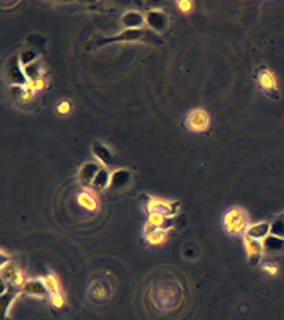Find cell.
Instances as JSON below:
<instances>
[{"instance_id": "6da1fadb", "label": "cell", "mask_w": 284, "mask_h": 320, "mask_svg": "<svg viewBox=\"0 0 284 320\" xmlns=\"http://www.w3.org/2000/svg\"><path fill=\"white\" fill-rule=\"evenodd\" d=\"M250 225L248 215L242 207H231L223 217V228L231 236H243Z\"/></svg>"}, {"instance_id": "7a4b0ae2", "label": "cell", "mask_w": 284, "mask_h": 320, "mask_svg": "<svg viewBox=\"0 0 284 320\" xmlns=\"http://www.w3.org/2000/svg\"><path fill=\"white\" fill-rule=\"evenodd\" d=\"M185 126L192 132H206L210 127V115L204 108H193L185 118Z\"/></svg>"}, {"instance_id": "3957f363", "label": "cell", "mask_w": 284, "mask_h": 320, "mask_svg": "<svg viewBox=\"0 0 284 320\" xmlns=\"http://www.w3.org/2000/svg\"><path fill=\"white\" fill-rule=\"evenodd\" d=\"M148 211L149 212H159L163 213L165 217L173 218L178 213V204L168 199H160V198H151L148 201Z\"/></svg>"}, {"instance_id": "277c9868", "label": "cell", "mask_w": 284, "mask_h": 320, "mask_svg": "<svg viewBox=\"0 0 284 320\" xmlns=\"http://www.w3.org/2000/svg\"><path fill=\"white\" fill-rule=\"evenodd\" d=\"M146 35H149V31L145 28H124L121 33H118L113 38L101 39L99 44H107V43H121V41H138L143 39Z\"/></svg>"}, {"instance_id": "5b68a950", "label": "cell", "mask_w": 284, "mask_h": 320, "mask_svg": "<svg viewBox=\"0 0 284 320\" xmlns=\"http://www.w3.org/2000/svg\"><path fill=\"white\" fill-rule=\"evenodd\" d=\"M6 77L16 86H26L27 82H28L27 77H26V73H24V66L21 65L19 58H14V60H11L10 63H8Z\"/></svg>"}, {"instance_id": "8992f818", "label": "cell", "mask_w": 284, "mask_h": 320, "mask_svg": "<svg viewBox=\"0 0 284 320\" xmlns=\"http://www.w3.org/2000/svg\"><path fill=\"white\" fill-rule=\"evenodd\" d=\"M145 19L149 28H153L157 33H162V31L167 30L168 27V18L167 14L160 10H151L145 14Z\"/></svg>"}, {"instance_id": "52a82bcc", "label": "cell", "mask_w": 284, "mask_h": 320, "mask_svg": "<svg viewBox=\"0 0 284 320\" xmlns=\"http://www.w3.org/2000/svg\"><path fill=\"white\" fill-rule=\"evenodd\" d=\"M22 292L28 293L31 297H38V298H47L51 295L47 286L44 284L43 279H27L22 286Z\"/></svg>"}, {"instance_id": "ba28073f", "label": "cell", "mask_w": 284, "mask_h": 320, "mask_svg": "<svg viewBox=\"0 0 284 320\" xmlns=\"http://www.w3.org/2000/svg\"><path fill=\"white\" fill-rule=\"evenodd\" d=\"M270 236V223L269 221H262V223H253V225H248L243 239H251V240H262Z\"/></svg>"}, {"instance_id": "9c48e42d", "label": "cell", "mask_w": 284, "mask_h": 320, "mask_svg": "<svg viewBox=\"0 0 284 320\" xmlns=\"http://www.w3.org/2000/svg\"><path fill=\"white\" fill-rule=\"evenodd\" d=\"M102 166H99V163H94V162H88L85 163L80 170H78V182L82 184L83 187H91V184L96 178V174L99 173Z\"/></svg>"}, {"instance_id": "30bf717a", "label": "cell", "mask_w": 284, "mask_h": 320, "mask_svg": "<svg viewBox=\"0 0 284 320\" xmlns=\"http://www.w3.org/2000/svg\"><path fill=\"white\" fill-rule=\"evenodd\" d=\"M110 179H112V171H108V168L102 166L99 170V173L96 174V178H94L90 188L94 191V193L104 191V190H107L110 187Z\"/></svg>"}, {"instance_id": "8fae6325", "label": "cell", "mask_w": 284, "mask_h": 320, "mask_svg": "<svg viewBox=\"0 0 284 320\" xmlns=\"http://www.w3.org/2000/svg\"><path fill=\"white\" fill-rule=\"evenodd\" d=\"M121 24L124 28H143L146 19L140 11H128L121 18Z\"/></svg>"}, {"instance_id": "7c38bea8", "label": "cell", "mask_w": 284, "mask_h": 320, "mask_svg": "<svg viewBox=\"0 0 284 320\" xmlns=\"http://www.w3.org/2000/svg\"><path fill=\"white\" fill-rule=\"evenodd\" d=\"M130 171L128 170H116L112 173V179H110V190H123L124 187H128V184L130 182Z\"/></svg>"}, {"instance_id": "4fadbf2b", "label": "cell", "mask_w": 284, "mask_h": 320, "mask_svg": "<svg viewBox=\"0 0 284 320\" xmlns=\"http://www.w3.org/2000/svg\"><path fill=\"white\" fill-rule=\"evenodd\" d=\"M91 151H93V156L99 160V163L104 165V168H108L110 165H112V160H113L112 151H110L107 146L102 145V143H94Z\"/></svg>"}, {"instance_id": "5bb4252c", "label": "cell", "mask_w": 284, "mask_h": 320, "mask_svg": "<svg viewBox=\"0 0 284 320\" xmlns=\"http://www.w3.org/2000/svg\"><path fill=\"white\" fill-rule=\"evenodd\" d=\"M243 246H245L247 256L251 259V262H253V264H256L259 261V258L262 256V253H264L262 242H259V240L243 239Z\"/></svg>"}, {"instance_id": "9a60e30c", "label": "cell", "mask_w": 284, "mask_h": 320, "mask_svg": "<svg viewBox=\"0 0 284 320\" xmlns=\"http://www.w3.org/2000/svg\"><path fill=\"white\" fill-rule=\"evenodd\" d=\"M168 220V217H165L163 213H159V212H149L148 215V221L145 225V236H149L151 233H154L155 229H160L165 221Z\"/></svg>"}, {"instance_id": "2e32d148", "label": "cell", "mask_w": 284, "mask_h": 320, "mask_svg": "<svg viewBox=\"0 0 284 320\" xmlns=\"http://www.w3.org/2000/svg\"><path fill=\"white\" fill-rule=\"evenodd\" d=\"M77 203L83 209L90 211V212H96L98 211V198L91 193L90 190H83L77 195Z\"/></svg>"}, {"instance_id": "e0dca14e", "label": "cell", "mask_w": 284, "mask_h": 320, "mask_svg": "<svg viewBox=\"0 0 284 320\" xmlns=\"http://www.w3.org/2000/svg\"><path fill=\"white\" fill-rule=\"evenodd\" d=\"M258 80H259V85H261V88L264 91L272 94V91L277 90V77H275L270 71H267V69L259 71Z\"/></svg>"}, {"instance_id": "ac0fdd59", "label": "cell", "mask_w": 284, "mask_h": 320, "mask_svg": "<svg viewBox=\"0 0 284 320\" xmlns=\"http://www.w3.org/2000/svg\"><path fill=\"white\" fill-rule=\"evenodd\" d=\"M262 250L264 253H280L284 250V239L277 236H267L262 240Z\"/></svg>"}, {"instance_id": "d6986e66", "label": "cell", "mask_w": 284, "mask_h": 320, "mask_svg": "<svg viewBox=\"0 0 284 320\" xmlns=\"http://www.w3.org/2000/svg\"><path fill=\"white\" fill-rule=\"evenodd\" d=\"M167 233L168 231H165V229H155L154 233L146 236V242L151 246H159V245L165 243V240H167Z\"/></svg>"}, {"instance_id": "ffe728a7", "label": "cell", "mask_w": 284, "mask_h": 320, "mask_svg": "<svg viewBox=\"0 0 284 320\" xmlns=\"http://www.w3.org/2000/svg\"><path fill=\"white\" fill-rule=\"evenodd\" d=\"M90 295H91V298L94 301H104L108 297V287H107V284L99 283V286H91Z\"/></svg>"}, {"instance_id": "44dd1931", "label": "cell", "mask_w": 284, "mask_h": 320, "mask_svg": "<svg viewBox=\"0 0 284 320\" xmlns=\"http://www.w3.org/2000/svg\"><path fill=\"white\" fill-rule=\"evenodd\" d=\"M24 73H26L27 80H36V79L43 77V69H41V65H39V61H35V63H31V65L26 66L24 68Z\"/></svg>"}, {"instance_id": "7402d4cb", "label": "cell", "mask_w": 284, "mask_h": 320, "mask_svg": "<svg viewBox=\"0 0 284 320\" xmlns=\"http://www.w3.org/2000/svg\"><path fill=\"white\" fill-rule=\"evenodd\" d=\"M270 234L284 239V215H280L275 221L270 223Z\"/></svg>"}, {"instance_id": "603a6c76", "label": "cell", "mask_w": 284, "mask_h": 320, "mask_svg": "<svg viewBox=\"0 0 284 320\" xmlns=\"http://www.w3.org/2000/svg\"><path fill=\"white\" fill-rule=\"evenodd\" d=\"M43 281H44V284L47 286V289H49L51 295L60 292V281H58V278L55 276L53 273H47V275L43 278Z\"/></svg>"}, {"instance_id": "cb8c5ba5", "label": "cell", "mask_w": 284, "mask_h": 320, "mask_svg": "<svg viewBox=\"0 0 284 320\" xmlns=\"http://www.w3.org/2000/svg\"><path fill=\"white\" fill-rule=\"evenodd\" d=\"M19 61H21V65L26 68V66L31 65V63L38 61V53L35 51H31V49H26L19 55Z\"/></svg>"}, {"instance_id": "d4e9b609", "label": "cell", "mask_w": 284, "mask_h": 320, "mask_svg": "<svg viewBox=\"0 0 284 320\" xmlns=\"http://www.w3.org/2000/svg\"><path fill=\"white\" fill-rule=\"evenodd\" d=\"M28 90H31V91H41L43 88L46 86V80L41 77V79H36V80H28L27 82V85H26Z\"/></svg>"}, {"instance_id": "484cf974", "label": "cell", "mask_w": 284, "mask_h": 320, "mask_svg": "<svg viewBox=\"0 0 284 320\" xmlns=\"http://www.w3.org/2000/svg\"><path fill=\"white\" fill-rule=\"evenodd\" d=\"M16 273H18V268H16L11 262L8 264L6 267H2V278H3V279H8V281H11L13 276H14Z\"/></svg>"}, {"instance_id": "4316f807", "label": "cell", "mask_w": 284, "mask_h": 320, "mask_svg": "<svg viewBox=\"0 0 284 320\" xmlns=\"http://www.w3.org/2000/svg\"><path fill=\"white\" fill-rule=\"evenodd\" d=\"M51 301H52V305H53L55 308H63V305H65V297H63L61 292L52 293V295H51Z\"/></svg>"}, {"instance_id": "83f0119b", "label": "cell", "mask_w": 284, "mask_h": 320, "mask_svg": "<svg viewBox=\"0 0 284 320\" xmlns=\"http://www.w3.org/2000/svg\"><path fill=\"white\" fill-rule=\"evenodd\" d=\"M176 5H178L181 13H190L192 8H193V3L190 2V0H179Z\"/></svg>"}, {"instance_id": "f1b7e54d", "label": "cell", "mask_w": 284, "mask_h": 320, "mask_svg": "<svg viewBox=\"0 0 284 320\" xmlns=\"http://www.w3.org/2000/svg\"><path fill=\"white\" fill-rule=\"evenodd\" d=\"M71 108H73V106H71V102L69 101H61L58 106H57V111L60 115H68Z\"/></svg>"}, {"instance_id": "f546056e", "label": "cell", "mask_w": 284, "mask_h": 320, "mask_svg": "<svg viewBox=\"0 0 284 320\" xmlns=\"http://www.w3.org/2000/svg\"><path fill=\"white\" fill-rule=\"evenodd\" d=\"M264 271L269 276H277L278 275V267L275 264H265L264 266Z\"/></svg>"}, {"instance_id": "4dcf8cb0", "label": "cell", "mask_w": 284, "mask_h": 320, "mask_svg": "<svg viewBox=\"0 0 284 320\" xmlns=\"http://www.w3.org/2000/svg\"><path fill=\"white\" fill-rule=\"evenodd\" d=\"M35 96V91H31V90H28L27 86H24L22 88V93H21V99L24 101V102H27V101H30L31 98Z\"/></svg>"}, {"instance_id": "1f68e13d", "label": "cell", "mask_w": 284, "mask_h": 320, "mask_svg": "<svg viewBox=\"0 0 284 320\" xmlns=\"http://www.w3.org/2000/svg\"><path fill=\"white\" fill-rule=\"evenodd\" d=\"M8 266V256H6V253L2 250V267H6Z\"/></svg>"}]
</instances>
